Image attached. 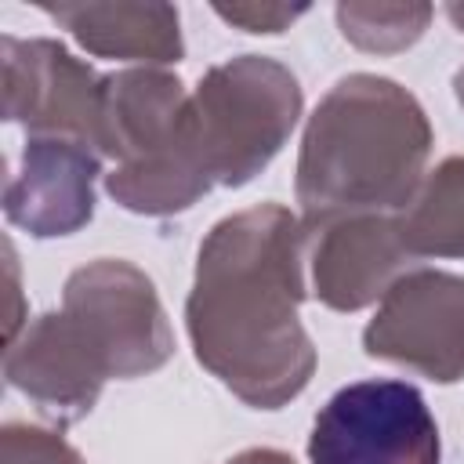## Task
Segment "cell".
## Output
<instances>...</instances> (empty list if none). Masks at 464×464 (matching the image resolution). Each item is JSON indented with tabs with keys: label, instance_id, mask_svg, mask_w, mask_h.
Returning a JSON list of instances; mask_svg holds the SVG:
<instances>
[{
	"label": "cell",
	"instance_id": "cell-1",
	"mask_svg": "<svg viewBox=\"0 0 464 464\" xmlns=\"http://www.w3.org/2000/svg\"><path fill=\"white\" fill-rule=\"evenodd\" d=\"M301 297V225L294 214L268 203L225 218L199 246L188 294L199 362L243 402L283 406L315 366V348L297 319Z\"/></svg>",
	"mask_w": 464,
	"mask_h": 464
},
{
	"label": "cell",
	"instance_id": "cell-2",
	"mask_svg": "<svg viewBox=\"0 0 464 464\" xmlns=\"http://www.w3.org/2000/svg\"><path fill=\"white\" fill-rule=\"evenodd\" d=\"M431 127L410 91L384 76H348L315 109L297 163L304 225L406 207L428 160Z\"/></svg>",
	"mask_w": 464,
	"mask_h": 464
},
{
	"label": "cell",
	"instance_id": "cell-3",
	"mask_svg": "<svg viewBox=\"0 0 464 464\" xmlns=\"http://www.w3.org/2000/svg\"><path fill=\"white\" fill-rule=\"evenodd\" d=\"M297 112V80L272 58L243 54L210 69L188 98V149L210 185H243L279 152Z\"/></svg>",
	"mask_w": 464,
	"mask_h": 464
},
{
	"label": "cell",
	"instance_id": "cell-4",
	"mask_svg": "<svg viewBox=\"0 0 464 464\" xmlns=\"http://www.w3.org/2000/svg\"><path fill=\"white\" fill-rule=\"evenodd\" d=\"M62 315L105 381L149 373L174 348L152 283L127 261L102 257L72 272Z\"/></svg>",
	"mask_w": 464,
	"mask_h": 464
},
{
	"label": "cell",
	"instance_id": "cell-5",
	"mask_svg": "<svg viewBox=\"0 0 464 464\" xmlns=\"http://www.w3.org/2000/svg\"><path fill=\"white\" fill-rule=\"evenodd\" d=\"M312 464H439V424L406 381H355L330 395L308 439Z\"/></svg>",
	"mask_w": 464,
	"mask_h": 464
},
{
	"label": "cell",
	"instance_id": "cell-6",
	"mask_svg": "<svg viewBox=\"0 0 464 464\" xmlns=\"http://www.w3.org/2000/svg\"><path fill=\"white\" fill-rule=\"evenodd\" d=\"M362 341L370 355L406 362L431 381L464 377V276H399Z\"/></svg>",
	"mask_w": 464,
	"mask_h": 464
},
{
	"label": "cell",
	"instance_id": "cell-7",
	"mask_svg": "<svg viewBox=\"0 0 464 464\" xmlns=\"http://www.w3.org/2000/svg\"><path fill=\"white\" fill-rule=\"evenodd\" d=\"M4 116L102 149V80L54 40L4 36Z\"/></svg>",
	"mask_w": 464,
	"mask_h": 464
},
{
	"label": "cell",
	"instance_id": "cell-8",
	"mask_svg": "<svg viewBox=\"0 0 464 464\" xmlns=\"http://www.w3.org/2000/svg\"><path fill=\"white\" fill-rule=\"evenodd\" d=\"M94 145L62 134H33L22 152V170L4 188V210L33 236H69L94 210Z\"/></svg>",
	"mask_w": 464,
	"mask_h": 464
},
{
	"label": "cell",
	"instance_id": "cell-9",
	"mask_svg": "<svg viewBox=\"0 0 464 464\" xmlns=\"http://www.w3.org/2000/svg\"><path fill=\"white\" fill-rule=\"evenodd\" d=\"M413 254L402 243L399 221L348 218L323 232L315 246V294L341 312H355L392 290Z\"/></svg>",
	"mask_w": 464,
	"mask_h": 464
},
{
	"label": "cell",
	"instance_id": "cell-10",
	"mask_svg": "<svg viewBox=\"0 0 464 464\" xmlns=\"http://www.w3.org/2000/svg\"><path fill=\"white\" fill-rule=\"evenodd\" d=\"M4 373L18 392L36 399L40 410L62 420H76L80 413H87L105 384V377L87 359L62 312L36 319L22 334V341H11Z\"/></svg>",
	"mask_w": 464,
	"mask_h": 464
},
{
	"label": "cell",
	"instance_id": "cell-11",
	"mask_svg": "<svg viewBox=\"0 0 464 464\" xmlns=\"http://www.w3.org/2000/svg\"><path fill=\"white\" fill-rule=\"evenodd\" d=\"M51 18L72 29V36L105 58L134 62H178V11L163 4H65L47 7Z\"/></svg>",
	"mask_w": 464,
	"mask_h": 464
},
{
	"label": "cell",
	"instance_id": "cell-12",
	"mask_svg": "<svg viewBox=\"0 0 464 464\" xmlns=\"http://www.w3.org/2000/svg\"><path fill=\"white\" fill-rule=\"evenodd\" d=\"M399 232L413 257H464V156L446 160L424 181L399 218Z\"/></svg>",
	"mask_w": 464,
	"mask_h": 464
},
{
	"label": "cell",
	"instance_id": "cell-13",
	"mask_svg": "<svg viewBox=\"0 0 464 464\" xmlns=\"http://www.w3.org/2000/svg\"><path fill=\"white\" fill-rule=\"evenodd\" d=\"M431 18V7H388V4H341L337 22L344 36L366 51H399L413 44Z\"/></svg>",
	"mask_w": 464,
	"mask_h": 464
},
{
	"label": "cell",
	"instance_id": "cell-14",
	"mask_svg": "<svg viewBox=\"0 0 464 464\" xmlns=\"http://www.w3.org/2000/svg\"><path fill=\"white\" fill-rule=\"evenodd\" d=\"M0 460L4 464H83L69 442H62L51 431L29 428V424H7L4 428Z\"/></svg>",
	"mask_w": 464,
	"mask_h": 464
},
{
	"label": "cell",
	"instance_id": "cell-15",
	"mask_svg": "<svg viewBox=\"0 0 464 464\" xmlns=\"http://www.w3.org/2000/svg\"><path fill=\"white\" fill-rule=\"evenodd\" d=\"M218 14L225 22L243 25L246 33H279L294 18H301L304 7H218Z\"/></svg>",
	"mask_w": 464,
	"mask_h": 464
},
{
	"label": "cell",
	"instance_id": "cell-16",
	"mask_svg": "<svg viewBox=\"0 0 464 464\" xmlns=\"http://www.w3.org/2000/svg\"><path fill=\"white\" fill-rule=\"evenodd\" d=\"M228 464H294V460L286 453H279V450H246Z\"/></svg>",
	"mask_w": 464,
	"mask_h": 464
},
{
	"label": "cell",
	"instance_id": "cell-17",
	"mask_svg": "<svg viewBox=\"0 0 464 464\" xmlns=\"http://www.w3.org/2000/svg\"><path fill=\"white\" fill-rule=\"evenodd\" d=\"M450 11V18L460 25V33H464V7L460 4H453V7H446ZM457 98H460V105H464V69L457 72Z\"/></svg>",
	"mask_w": 464,
	"mask_h": 464
}]
</instances>
